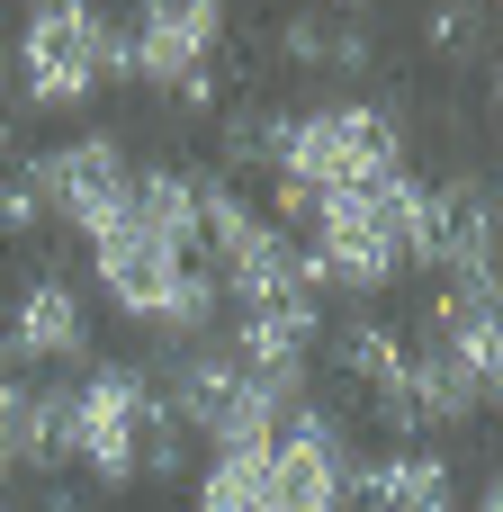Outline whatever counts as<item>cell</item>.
<instances>
[{"label":"cell","mask_w":503,"mask_h":512,"mask_svg":"<svg viewBox=\"0 0 503 512\" xmlns=\"http://www.w3.org/2000/svg\"><path fill=\"white\" fill-rule=\"evenodd\" d=\"M405 99H324V108H288V144H279V189L297 198H342V189H378L405 171Z\"/></svg>","instance_id":"6da1fadb"},{"label":"cell","mask_w":503,"mask_h":512,"mask_svg":"<svg viewBox=\"0 0 503 512\" xmlns=\"http://www.w3.org/2000/svg\"><path fill=\"white\" fill-rule=\"evenodd\" d=\"M99 45H108V9H90V0L27 9L18 18V45H9V108L81 117L99 99Z\"/></svg>","instance_id":"7a4b0ae2"},{"label":"cell","mask_w":503,"mask_h":512,"mask_svg":"<svg viewBox=\"0 0 503 512\" xmlns=\"http://www.w3.org/2000/svg\"><path fill=\"white\" fill-rule=\"evenodd\" d=\"M18 180H27L36 207H45L63 234H81V243H99L108 225H126V207H135V153H126L117 126H81V135L27 153Z\"/></svg>","instance_id":"3957f363"},{"label":"cell","mask_w":503,"mask_h":512,"mask_svg":"<svg viewBox=\"0 0 503 512\" xmlns=\"http://www.w3.org/2000/svg\"><path fill=\"white\" fill-rule=\"evenodd\" d=\"M162 396L135 360H90L72 387V468L108 495H126L144 477V432H153Z\"/></svg>","instance_id":"277c9868"},{"label":"cell","mask_w":503,"mask_h":512,"mask_svg":"<svg viewBox=\"0 0 503 512\" xmlns=\"http://www.w3.org/2000/svg\"><path fill=\"white\" fill-rule=\"evenodd\" d=\"M225 36H234V18L216 0H144V9H126V72L144 90L180 99L198 72L225 63Z\"/></svg>","instance_id":"5b68a950"},{"label":"cell","mask_w":503,"mask_h":512,"mask_svg":"<svg viewBox=\"0 0 503 512\" xmlns=\"http://www.w3.org/2000/svg\"><path fill=\"white\" fill-rule=\"evenodd\" d=\"M360 486V459H351V432L333 405H297V423L270 441V512H351Z\"/></svg>","instance_id":"8992f818"},{"label":"cell","mask_w":503,"mask_h":512,"mask_svg":"<svg viewBox=\"0 0 503 512\" xmlns=\"http://www.w3.org/2000/svg\"><path fill=\"white\" fill-rule=\"evenodd\" d=\"M423 270H441V288H503V189L486 171L432 180V252H423Z\"/></svg>","instance_id":"52a82bcc"},{"label":"cell","mask_w":503,"mask_h":512,"mask_svg":"<svg viewBox=\"0 0 503 512\" xmlns=\"http://www.w3.org/2000/svg\"><path fill=\"white\" fill-rule=\"evenodd\" d=\"M0 360L27 378V369H63V360H90V297L63 279V270H27L18 279V306H9V333H0Z\"/></svg>","instance_id":"ba28073f"},{"label":"cell","mask_w":503,"mask_h":512,"mask_svg":"<svg viewBox=\"0 0 503 512\" xmlns=\"http://www.w3.org/2000/svg\"><path fill=\"white\" fill-rule=\"evenodd\" d=\"M234 387H243V360H234V342L225 333H207V342H180V351H162V414L180 423V432H216V414L234 405Z\"/></svg>","instance_id":"9c48e42d"},{"label":"cell","mask_w":503,"mask_h":512,"mask_svg":"<svg viewBox=\"0 0 503 512\" xmlns=\"http://www.w3.org/2000/svg\"><path fill=\"white\" fill-rule=\"evenodd\" d=\"M234 360L261 369V378H306V360L324 351V297H288V306H261V315H234Z\"/></svg>","instance_id":"30bf717a"},{"label":"cell","mask_w":503,"mask_h":512,"mask_svg":"<svg viewBox=\"0 0 503 512\" xmlns=\"http://www.w3.org/2000/svg\"><path fill=\"white\" fill-rule=\"evenodd\" d=\"M450 486H459V477H450V459H441V450H387V459H369V468H360L351 512H459Z\"/></svg>","instance_id":"8fae6325"},{"label":"cell","mask_w":503,"mask_h":512,"mask_svg":"<svg viewBox=\"0 0 503 512\" xmlns=\"http://www.w3.org/2000/svg\"><path fill=\"white\" fill-rule=\"evenodd\" d=\"M279 63H297V72H369L378 63V27L360 18V9H297L288 27H279Z\"/></svg>","instance_id":"7c38bea8"},{"label":"cell","mask_w":503,"mask_h":512,"mask_svg":"<svg viewBox=\"0 0 503 512\" xmlns=\"http://www.w3.org/2000/svg\"><path fill=\"white\" fill-rule=\"evenodd\" d=\"M333 369H342V378H351V387L378 405V396H396V387H405V369H414V342H405L387 315H351V324L333 333Z\"/></svg>","instance_id":"4fadbf2b"},{"label":"cell","mask_w":503,"mask_h":512,"mask_svg":"<svg viewBox=\"0 0 503 512\" xmlns=\"http://www.w3.org/2000/svg\"><path fill=\"white\" fill-rule=\"evenodd\" d=\"M279 144H288V108H270V99H234V108L216 117L225 180H234V171H279Z\"/></svg>","instance_id":"5bb4252c"},{"label":"cell","mask_w":503,"mask_h":512,"mask_svg":"<svg viewBox=\"0 0 503 512\" xmlns=\"http://www.w3.org/2000/svg\"><path fill=\"white\" fill-rule=\"evenodd\" d=\"M189 512H270V450H216L189 486Z\"/></svg>","instance_id":"9a60e30c"},{"label":"cell","mask_w":503,"mask_h":512,"mask_svg":"<svg viewBox=\"0 0 503 512\" xmlns=\"http://www.w3.org/2000/svg\"><path fill=\"white\" fill-rule=\"evenodd\" d=\"M180 468H189V432H180L171 414H153V432H144V477H153V486H171Z\"/></svg>","instance_id":"2e32d148"},{"label":"cell","mask_w":503,"mask_h":512,"mask_svg":"<svg viewBox=\"0 0 503 512\" xmlns=\"http://www.w3.org/2000/svg\"><path fill=\"white\" fill-rule=\"evenodd\" d=\"M36 216H45V207H36V189H27L18 171H0V234H9V243H27V234H36Z\"/></svg>","instance_id":"e0dca14e"},{"label":"cell","mask_w":503,"mask_h":512,"mask_svg":"<svg viewBox=\"0 0 503 512\" xmlns=\"http://www.w3.org/2000/svg\"><path fill=\"white\" fill-rule=\"evenodd\" d=\"M0 162H9V45H0Z\"/></svg>","instance_id":"ac0fdd59"},{"label":"cell","mask_w":503,"mask_h":512,"mask_svg":"<svg viewBox=\"0 0 503 512\" xmlns=\"http://www.w3.org/2000/svg\"><path fill=\"white\" fill-rule=\"evenodd\" d=\"M477 512H503V477H495V486H486V495H477Z\"/></svg>","instance_id":"d6986e66"},{"label":"cell","mask_w":503,"mask_h":512,"mask_svg":"<svg viewBox=\"0 0 503 512\" xmlns=\"http://www.w3.org/2000/svg\"><path fill=\"white\" fill-rule=\"evenodd\" d=\"M45 512H81V504H72V495H54V504H45Z\"/></svg>","instance_id":"ffe728a7"},{"label":"cell","mask_w":503,"mask_h":512,"mask_svg":"<svg viewBox=\"0 0 503 512\" xmlns=\"http://www.w3.org/2000/svg\"><path fill=\"white\" fill-rule=\"evenodd\" d=\"M495 108H503V54H495Z\"/></svg>","instance_id":"44dd1931"},{"label":"cell","mask_w":503,"mask_h":512,"mask_svg":"<svg viewBox=\"0 0 503 512\" xmlns=\"http://www.w3.org/2000/svg\"><path fill=\"white\" fill-rule=\"evenodd\" d=\"M0 512H18V504H0Z\"/></svg>","instance_id":"7402d4cb"}]
</instances>
